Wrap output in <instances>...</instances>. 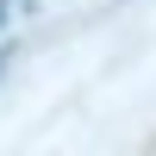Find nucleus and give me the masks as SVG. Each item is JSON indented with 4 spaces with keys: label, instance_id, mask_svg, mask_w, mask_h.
<instances>
[{
    "label": "nucleus",
    "instance_id": "1",
    "mask_svg": "<svg viewBox=\"0 0 156 156\" xmlns=\"http://www.w3.org/2000/svg\"><path fill=\"white\" fill-rule=\"evenodd\" d=\"M6 69H12V50H0V75H6Z\"/></svg>",
    "mask_w": 156,
    "mask_h": 156
},
{
    "label": "nucleus",
    "instance_id": "2",
    "mask_svg": "<svg viewBox=\"0 0 156 156\" xmlns=\"http://www.w3.org/2000/svg\"><path fill=\"white\" fill-rule=\"evenodd\" d=\"M0 25H6V6H0Z\"/></svg>",
    "mask_w": 156,
    "mask_h": 156
}]
</instances>
